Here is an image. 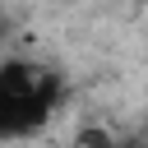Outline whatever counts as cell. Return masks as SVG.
<instances>
[{
    "label": "cell",
    "instance_id": "1",
    "mask_svg": "<svg viewBox=\"0 0 148 148\" xmlns=\"http://www.w3.org/2000/svg\"><path fill=\"white\" fill-rule=\"evenodd\" d=\"M56 102H60V79L46 65H32V60L0 65V143L42 130Z\"/></svg>",
    "mask_w": 148,
    "mask_h": 148
}]
</instances>
